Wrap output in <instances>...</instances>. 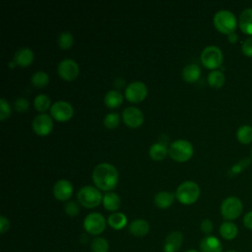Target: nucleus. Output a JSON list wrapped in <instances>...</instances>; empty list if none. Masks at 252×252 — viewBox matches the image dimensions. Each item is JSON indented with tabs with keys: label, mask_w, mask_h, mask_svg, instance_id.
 <instances>
[{
	"label": "nucleus",
	"mask_w": 252,
	"mask_h": 252,
	"mask_svg": "<svg viewBox=\"0 0 252 252\" xmlns=\"http://www.w3.org/2000/svg\"><path fill=\"white\" fill-rule=\"evenodd\" d=\"M94 185L104 191L113 189L118 182V170L109 162H100L93 170Z\"/></svg>",
	"instance_id": "obj_1"
},
{
	"label": "nucleus",
	"mask_w": 252,
	"mask_h": 252,
	"mask_svg": "<svg viewBox=\"0 0 252 252\" xmlns=\"http://www.w3.org/2000/svg\"><path fill=\"white\" fill-rule=\"evenodd\" d=\"M200 196L199 185L192 180H185L181 182L175 191V197L177 200L185 205L193 204Z\"/></svg>",
	"instance_id": "obj_2"
},
{
	"label": "nucleus",
	"mask_w": 252,
	"mask_h": 252,
	"mask_svg": "<svg viewBox=\"0 0 252 252\" xmlns=\"http://www.w3.org/2000/svg\"><path fill=\"white\" fill-rule=\"evenodd\" d=\"M213 22L219 32L226 34L234 32L237 26V21L234 14L231 11L224 9L218 11L214 15Z\"/></svg>",
	"instance_id": "obj_3"
},
{
	"label": "nucleus",
	"mask_w": 252,
	"mask_h": 252,
	"mask_svg": "<svg viewBox=\"0 0 252 252\" xmlns=\"http://www.w3.org/2000/svg\"><path fill=\"white\" fill-rule=\"evenodd\" d=\"M102 195L96 186L85 185L77 193L79 203L86 208H94L102 201Z\"/></svg>",
	"instance_id": "obj_4"
},
{
	"label": "nucleus",
	"mask_w": 252,
	"mask_h": 252,
	"mask_svg": "<svg viewBox=\"0 0 252 252\" xmlns=\"http://www.w3.org/2000/svg\"><path fill=\"white\" fill-rule=\"evenodd\" d=\"M193 145L185 139H177L170 143L168 154L176 161H185L193 155Z\"/></svg>",
	"instance_id": "obj_5"
},
{
	"label": "nucleus",
	"mask_w": 252,
	"mask_h": 252,
	"mask_svg": "<svg viewBox=\"0 0 252 252\" xmlns=\"http://www.w3.org/2000/svg\"><path fill=\"white\" fill-rule=\"evenodd\" d=\"M222 58V52L217 45H208L201 52L203 65L213 70L221 65Z\"/></svg>",
	"instance_id": "obj_6"
},
{
	"label": "nucleus",
	"mask_w": 252,
	"mask_h": 252,
	"mask_svg": "<svg viewBox=\"0 0 252 252\" xmlns=\"http://www.w3.org/2000/svg\"><path fill=\"white\" fill-rule=\"evenodd\" d=\"M84 228L85 230L93 235L100 234L106 225V221L104 217L97 212H93L88 214L84 219Z\"/></svg>",
	"instance_id": "obj_7"
},
{
	"label": "nucleus",
	"mask_w": 252,
	"mask_h": 252,
	"mask_svg": "<svg viewBox=\"0 0 252 252\" xmlns=\"http://www.w3.org/2000/svg\"><path fill=\"white\" fill-rule=\"evenodd\" d=\"M243 205L240 199L234 196L225 198L220 205V213L225 220H234L238 218L242 212Z\"/></svg>",
	"instance_id": "obj_8"
},
{
	"label": "nucleus",
	"mask_w": 252,
	"mask_h": 252,
	"mask_svg": "<svg viewBox=\"0 0 252 252\" xmlns=\"http://www.w3.org/2000/svg\"><path fill=\"white\" fill-rule=\"evenodd\" d=\"M148 94V88L142 81H133L129 83L126 88L124 94L126 98L131 102H139L143 100Z\"/></svg>",
	"instance_id": "obj_9"
},
{
	"label": "nucleus",
	"mask_w": 252,
	"mask_h": 252,
	"mask_svg": "<svg viewBox=\"0 0 252 252\" xmlns=\"http://www.w3.org/2000/svg\"><path fill=\"white\" fill-rule=\"evenodd\" d=\"M74 108L70 102L66 100H57L50 106V114L58 121H66L72 117Z\"/></svg>",
	"instance_id": "obj_10"
},
{
	"label": "nucleus",
	"mask_w": 252,
	"mask_h": 252,
	"mask_svg": "<svg viewBox=\"0 0 252 252\" xmlns=\"http://www.w3.org/2000/svg\"><path fill=\"white\" fill-rule=\"evenodd\" d=\"M57 71L61 78L67 81H71L78 76L79 65L72 58H64L58 63Z\"/></svg>",
	"instance_id": "obj_11"
},
{
	"label": "nucleus",
	"mask_w": 252,
	"mask_h": 252,
	"mask_svg": "<svg viewBox=\"0 0 252 252\" xmlns=\"http://www.w3.org/2000/svg\"><path fill=\"white\" fill-rule=\"evenodd\" d=\"M32 127L33 131L40 135L44 136L50 133L53 128V120L51 116L47 113H39L35 115L32 121Z\"/></svg>",
	"instance_id": "obj_12"
},
{
	"label": "nucleus",
	"mask_w": 252,
	"mask_h": 252,
	"mask_svg": "<svg viewBox=\"0 0 252 252\" xmlns=\"http://www.w3.org/2000/svg\"><path fill=\"white\" fill-rule=\"evenodd\" d=\"M122 119L127 126L136 128L144 122V113L136 106H127L122 110Z\"/></svg>",
	"instance_id": "obj_13"
},
{
	"label": "nucleus",
	"mask_w": 252,
	"mask_h": 252,
	"mask_svg": "<svg viewBox=\"0 0 252 252\" xmlns=\"http://www.w3.org/2000/svg\"><path fill=\"white\" fill-rule=\"evenodd\" d=\"M52 193L54 197L60 201L68 200L72 196L73 185L67 179H59L53 184Z\"/></svg>",
	"instance_id": "obj_14"
},
{
	"label": "nucleus",
	"mask_w": 252,
	"mask_h": 252,
	"mask_svg": "<svg viewBox=\"0 0 252 252\" xmlns=\"http://www.w3.org/2000/svg\"><path fill=\"white\" fill-rule=\"evenodd\" d=\"M183 242V235L180 231L170 232L164 239V252H177Z\"/></svg>",
	"instance_id": "obj_15"
},
{
	"label": "nucleus",
	"mask_w": 252,
	"mask_h": 252,
	"mask_svg": "<svg viewBox=\"0 0 252 252\" xmlns=\"http://www.w3.org/2000/svg\"><path fill=\"white\" fill-rule=\"evenodd\" d=\"M33 51L27 46L19 47L14 54V61L20 66H28L33 60Z\"/></svg>",
	"instance_id": "obj_16"
},
{
	"label": "nucleus",
	"mask_w": 252,
	"mask_h": 252,
	"mask_svg": "<svg viewBox=\"0 0 252 252\" xmlns=\"http://www.w3.org/2000/svg\"><path fill=\"white\" fill-rule=\"evenodd\" d=\"M129 232L136 237H143L148 234L150 230L149 222L144 219L134 220L128 226Z\"/></svg>",
	"instance_id": "obj_17"
},
{
	"label": "nucleus",
	"mask_w": 252,
	"mask_h": 252,
	"mask_svg": "<svg viewBox=\"0 0 252 252\" xmlns=\"http://www.w3.org/2000/svg\"><path fill=\"white\" fill-rule=\"evenodd\" d=\"M200 248L202 252H221L222 245L220 241L212 235H208L201 240Z\"/></svg>",
	"instance_id": "obj_18"
},
{
	"label": "nucleus",
	"mask_w": 252,
	"mask_h": 252,
	"mask_svg": "<svg viewBox=\"0 0 252 252\" xmlns=\"http://www.w3.org/2000/svg\"><path fill=\"white\" fill-rule=\"evenodd\" d=\"M238 25L244 33L252 35V8H247L240 13Z\"/></svg>",
	"instance_id": "obj_19"
},
{
	"label": "nucleus",
	"mask_w": 252,
	"mask_h": 252,
	"mask_svg": "<svg viewBox=\"0 0 252 252\" xmlns=\"http://www.w3.org/2000/svg\"><path fill=\"white\" fill-rule=\"evenodd\" d=\"M175 195L168 191H159L155 194L154 202L157 207L160 209H166L170 207L173 203Z\"/></svg>",
	"instance_id": "obj_20"
},
{
	"label": "nucleus",
	"mask_w": 252,
	"mask_h": 252,
	"mask_svg": "<svg viewBox=\"0 0 252 252\" xmlns=\"http://www.w3.org/2000/svg\"><path fill=\"white\" fill-rule=\"evenodd\" d=\"M181 74L186 82L193 83L200 78L201 69L196 63H189L183 67Z\"/></svg>",
	"instance_id": "obj_21"
},
{
	"label": "nucleus",
	"mask_w": 252,
	"mask_h": 252,
	"mask_svg": "<svg viewBox=\"0 0 252 252\" xmlns=\"http://www.w3.org/2000/svg\"><path fill=\"white\" fill-rule=\"evenodd\" d=\"M102 204L103 207L111 212H115L116 210H118V208L120 207L121 204V200L118 194H116L115 192H106L103 197H102Z\"/></svg>",
	"instance_id": "obj_22"
},
{
	"label": "nucleus",
	"mask_w": 252,
	"mask_h": 252,
	"mask_svg": "<svg viewBox=\"0 0 252 252\" xmlns=\"http://www.w3.org/2000/svg\"><path fill=\"white\" fill-rule=\"evenodd\" d=\"M104 102L110 108L119 106L123 101V94L118 90H109L104 94Z\"/></svg>",
	"instance_id": "obj_23"
},
{
	"label": "nucleus",
	"mask_w": 252,
	"mask_h": 252,
	"mask_svg": "<svg viewBox=\"0 0 252 252\" xmlns=\"http://www.w3.org/2000/svg\"><path fill=\"white\" fill-rule=\"evenodd\" d=\"M167 153L168 148L162 142H156L149 149V156L156 160H160L164 158Z\"/></svg>",
	"instance_id": "obj_24"
},
{
	"label": "nucleus",
	"mask_w": 252,
	"mask_h": 252,
	"mask_svg": "<svg viewBox=\"0 0 252 252\" xmlns=\"http://www.w3.org/2000/svg\"><path fill=\"white\" fill-rule=\"evenodd\" d=\"M107 223L113 229H122L127 223V218L123 213L115 212L109 215L107 219Z\"/></svg>",
	"instance_id": "obj_25"
},
{
	"label": "nucleus",
	"mask_w": 252,
	"mask_h": 252,
	"mask_svg": "<svg viewBox=\"0 0 252 252\" xmlns=\"http://www.w3.org/2000/svg\"><path fill=\"white\" fill-rule=\"evenodd\" d=\"M207 80H208V83L211 87L219 89V88L223 86V84L225 82V76L220 70L215 69V70H212L208 74Z\"/></svg>",
	"instance_id": "obj_26"
},
{
	"label": "nucleus",
	"mask_w": 252,
	"mask_h": 252,
	"mask_svg": "<svg viewBox=\"0 0 252 252\" xmlns=\"http://www.w3.org/2000/svg\"><path fill=\"white\" fill-rule=\"evenodd\" d=\"M237 232H238V229L236 225L230 221H224L223 223H221L220 227V235L226 240L233 239L237 235Z\"/></svg>",
	"instance_id": "obj_27"
},
{
	"label": "nucleus",
	"mask_w": 252,
	"mask_h": 252,
	"mask_svg": "<svg viewBox=\"0 0 252 252\" xmlns=\"http://www.w3.org/2000/svg\"><path fill=\"white\" fill-rule=\"evenodd\" d=\"M50 98L47 94H39L35 95L33 99V105L35 109L41 113H43L45 110H47L51 105H50Z\"/></svg>",
	"instance_id": "obj_28"
},
{
	"label": "nucleus",
	"mask_w": 252,
	"mask_h": 252,
	"mask_svg": "<svg viewBox=\"0 0 252 252\" xmlns=\"http://www.w3.org/2000/svg\"><path fill=\"white\" fill-rule=\"evenodd\" d=\"M31 82L33 86L38 87V88H42L45 85L48 84L49 82V76L45 71L42 70H38L35 71L32 77H31Z\"/></svg>",
	"instance_id": "obj_29"
},
{
	"label": "nucleus",
	"mask_w": 252,
	"mask_h": 252,
	"mask_svg": "<svg viewBox=\"0 0 252 252\" xmlns=\"http://www.w3.org/2000/svg\"><path fill=\"white\" fill-rule=\"evenodd\" d=\"M236 137L242 144H249L252 142V127L250 125H242L237 129Z\"/></svg>",
	"instance_id": "obj_30"
},
{
	"label": "nucleus",
	"mask_w": 252,
	"mask_h": 252,
	"mask_svg": "<svg viewBox=\"0 0 252 252\" xmlns=\"http://www.w3.org/2000/svg\"><path fill=\"white\" fill-rule=\"evenodd\" d=\"M92 252H108L109 244L103 237H96L91 243Z\"/></svg>",
	"instance_id": "obj_31"
},
{
	"label": "nucleus",
	"mask_w": 252,
	"mask_h": 252,
	"mask_svg": "<svg viewBox=\"0 0 252 252\" xmlns=\"http://www.w3.org/2000/svg\"><path fill=\"white\" fill-rule=\"evenodd\" d=\"M57 41L61 48L68 49L72 46V44L74 42V37H73V34L69 31H64V32H60V34L58 35Z\"/></svg>",
	"instance_id": "obj_32"
},
{
	"label": "nucleus",
	"mask_w": 252,
	"mask_h": 252,
	"mask_svg": "<svg viewBox=\"0 0 252 252\" xmlns=\"http://www.w3.org/2000/svg\"><path fill=\"white\" fill-rule=\"evenodd\" d=\"M120 121L119 114L117 112H108L104 117H103V124L106 128H115Z\"/></svg>",
	"instance_id": "obj_33"
},
{
	"label": "nucleus",
	"mask_w": 252,
	"mask_h": 252,
	"mask_svg": "<svg viewBox=\"0 0 252 252\" xmlns=\"http://www.w3.org/2000/svg\"><path fill=\"white\" fill-rule=\"evenodd\" d=\"M64 211L65 213L70 216V217H75L79 214L80 212V208L79 205L75 202V201H68L65 206H64Z\"/></svg>",
	"instance_id": "obj_34"
},
{
	"label": "nucleus",
	"mask_w": 252,
	"mask_h": 252,
	"mask_svg": "<svg viewBox=\"0 0 252 252\" xmlns=\"http://www.w3.org/2000/svg\"><path fill=\"white\" fill-rule=\"evenodd\" d=\"M11 106L5 98H0V119L4 120L11 114Z\"/></svg>",
	"instance_id": "obj_35"
},
{
	"label": "nucleus",
	"mask_w": 252,
	"mask_h": 252,
	"mask_svg": "<svg viewBox=\"0 0 252 252\" xmlns=\"http://www.w3.org/2000/svg\"><path fill=\"white\" fill-rule=\"evenodd\" d=\"M29 106H30V101L26 97L20 96V97H17L14 101V107L17 111H20V112L27 111Z\"/></svg>",
	"instance_id": "obj_36"
},
{
	"label": "nucleus",
	"mask_w": 252,
	"mask_h": 252,
	"mask_svg": "<svg viewBox=\"0 0 252 252\" xmlns=\"http://www.w3.org/2000/svg\"><path fill=\"white\" fill-rule=\"evenodd\" d=\"M242 52L249 57H252V36L246 38L242 43Z\"/></svg>",
	"instance_id": "obj_37"
},
{
	"label": "nucleus",
	"mask_w": 252,
	"mask_h": 252,
	"mask_svg": "<svg viewBox=\"0 0 252 252\" xmlns=\"http://www.w3.org/2000/svg\"><path fill=\"white\" fill-rule=\"evenodd\" d=\"M249 163H250V159L244 158V159L240 160L239 162L235 163V164L231 167V172H232V173H238V172H240L241 170H243Z\"/></svg>",
	"instance_id": "obj_38"
},
{
	"label": "nucleus",
	"mask_w": 252,
	"mask_h": 252,
	"mask_svg": "<svg viewBox=\"0 0 252 252\" xmlns=\"http://www.w3.org/2000/svg\"><path fill=\"white\" fill-rule=\"evenodd\" d=\"M200 227H201V230H202L204 233L209 234V233H211L212 230H213V222L211 221V220L205 219V220H202Z\"/></svg>",
	"instance_id": "obj_39"
},
{
	"label": "nucleus",
	"mask_w": 252,
	"mask_h": 252,
	"mask_svg": "<svg viewBox=\"0 0 252 252\" xmlns=\"http://www.w3.org/2000/svg\"><path fill=\"white\" fill-rule=\"evenodd\" d=\"M10 227V222L8 220V219L4 216L0 217V232L1 233H5Z\"/></svg>",
	"instance_id": "obj_40"
},
{
	"label": "nucleus",
	"mask_w": 252,
	"mask_h": 252,
	"mask_svg": "<svg viewBox=\"0 0 252 252\" xmlns=\"http://www.w3.org/2000/svg\"><path fill=\"white\" fill-rule=\"evenodd\" d=\"M243 222H244V225L249 228V229H252V211L247 213L245 216H244V219H243Z\"/></svg>",
	"instance_id": "obj_41"
},
{
	"label": "nucleus",
	"mask_w": 252,
	"mask_h": 252,
	"mask_svg": "<svg viewBox=\"0 0 252 252\" xmlns=\"http://www.w3.org/2000/svg\"><path fill=\"white\" fill-rule=\"evenodd\" d=\"M227 36H228V40L230 42H235L237 40V34L235 32H231V33L227 34Z\"/></svg>",
	"instance_id": "obj_42"
},
{
	"label": "nucleus",
	"mask_w": 252,
	"mask_h": 252,
	"mask_svg": "<svg viewBox=\"0 0 252 252\" xmlns=\"http://www.w3.org/2000/svg\"><path fill=\"white\" fill-rule=\"evenodd\" d=\"M186 252H199V251H197V250H195V249H191V250H188V251H186Z\"/></svg>",
	"instance_id": "obj_43"
},
{
	"label": "nucleus",
	"mask_w": 252,
	"mask_h": 252,
	"mask_svg": "<svg viewBox=\"0 0 252 252\" xmlns=\"http://www.w3.org/2000/svg\"><path fill=\"white\" fill-rule=\"evenodd\" d=\"M226 252H237V251H234V250H228V251H226Z\"/></svg>",
	"instance_id": "obj_44"
},
{
	"label": "nucleus",
	"mask_w": 252,
	"mask_h": 252,
	"mask_svg": "<svg viewBox=\"0 0 252 252\" xmlns=\"http://www.w3.org/2000/svg\"><path fill=\"white\" fill-rule=\"evenodd\" d=\"M251 158H252V149H251Z\"/></svg>",
	"instance_id": "obj_45"
}]
</instances>
